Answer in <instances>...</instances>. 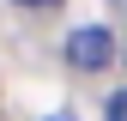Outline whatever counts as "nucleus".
<instances>
[{"label": "nucleus", "mask_w": 127, "mask_h": 121, "mask_svg": "<svg viewBox=\"0 0 127 121\" xmlns=\"http://www.w3.org/2000/svg\"><path fill=\"white\" fill-rule=\"evenodd\" d=\"M49 121H73V115H49Z\"/></svg>", "instance_id": "7ed1b4c3"}, {"label": "nucleus", "mask_w": 127, "mask_h": 121, "mask_svg": "<svg viewBox=\"0 0 127 121\" xmlns=\"http://www.w3.org/2000/svg\"><path fill=\"white\" fill-rule=\"evenodd\" d=\"M67 60L79 73H103L109 60H115V36H109L103 24H85V30H73L67 36Z\"/></svg>", "instance_id": "f257e3e1"}, {"label": "nucleus", "mask_w": 127, "mask_h": 121, "mask_svg": "<svg viewBox=\"0 0 127 121\" xmlns=\"http://www.w3.org/2000/svg\"><path fill=\"white\" fill-rule=\"evenodd\" d=\"M24 6H42V0H24Z\"/></svg>", "instance_id": "20e7f679"}, {"label": "nucleus", "mask_w": 127, "mask_h": 121, "mask_svg": "<svg viewBox=\"0 0 127 121\" xmlns=\"http://www.w3.org/2000/svg\"><path fill=\"white\" fill-rule=\"evenodd\" d=\"M109 121H127V91H121L115 103H109Z\"/></svg>", "instance_id": "f03ea898"}]
</instances>
